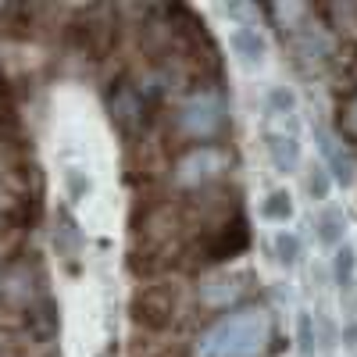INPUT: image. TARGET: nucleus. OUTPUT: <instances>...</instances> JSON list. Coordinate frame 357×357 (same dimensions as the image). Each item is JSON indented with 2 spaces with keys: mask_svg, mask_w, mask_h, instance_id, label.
I'll list each match as a JSON object with an SVG mask.
<instances>
[{
  "mask_svg": "<svg viewBox=\"0 0 357 357\" xmlns=\"http://www.w3.org/2000/svg\"><path fill=\"white\" fill-rule=\"evenodd\" d=\"M222 168H225L222 151H215V146H197V151H190L183 161H178L175 178L183 186H204V183H211V178H218Z\"/></svg>",
  "mask_w": 357,
  "mask_h": 357,
  "instance_id": "7",
  "label": "nucleus"
},
{
  "mask_svg": "<svg viewBox=\"0 0 357 357\" xmlns=\"http://www.w3.org/2000/svg\"><path fill=\"white\" fill-rule=\"evenodd\" d=\"M311 229H314V240L325 250H336L350 240V218L340 204H321L311 218Z\"/></svg>",
  "mask_w": 357,
  "mask_h": 357,
  "instance_id": "8",
  "label": "nucleus"
},
{
  "mask_svg": "<svg viewBox=\"0 0 357 357\" xmlns=\"http://www.w3.org/2000/svg\"><path fill=\"white\" fill-rule=\"evenodd\" d=\"M336 190V183H333V175L325 172L318 161L311 165V172H307V193H311V200L321 207V204H329V193Z\"/></svg>",
  "mask_w": 357,
  "mask_h": 357,
  "instance_id": "11",
  "label": "nucleus"
},
{
  "mask_svg": "<svg viewBox=\"0 0 357 357\" xmlns=\"http://www.w3.org/2000/svg\"><path fill=\"white\" fill-rule=\"evenodd\" d=\"M272 343V318L261 307H243L218 318L197 343V357H264Z\"/></svg>",
  "mask_w": 357,
  "mask_h": 357,
  "instance_id": "2",
  "label": "nucleus"
},
{
  "mask_svg": "<svg viewBox=\"0 0 357 357\" xmlns=\"http://www.w3.org/2000/svg\"><path fill=\"white\" fill-rule=\"evenodd\" d=\"M268 247H272L275 264H282L286 272L304 261V236L296 232V229H272V240H268Z\"/></svg>",
  "mask_w": 357,
  "mask_h": 357,
  "instance_id": "10",
  "label": "nucleus"
},
{
  "mask_svg": "<svg viewBox=\"0 0 357 357\" xmlns=\"http://www.w3.org/2000/svg\"><path fill=\"white\" fill-rule=\"evenodd\" d=\"M222 18H225V43H229L236 68L247 75L268 72V65H272V40H268V29H264L257 8L229 4V8H222Z\"/></svg>",
  "mask_w": 357,
  "mask_h": 357,
  "instance_id": "3",
  "label": "nucleus"
},
{
  "mask_svg": "<svg viewBox=\"0 0 357 357\" xmlns=\"http://www.w3.org/2000/svg\"><path fill=\"white\" fill-rule=\"evenodd\" d=\"M183 129L197 139H207L222 129V118H225V104L218 93H197L183 104Z\"/></svg>",
  "mask_w": 357,
  "mask_h": 357,
  "instance_id": "6",
  "label": "nucleus"
},
{
  "mask_svg": "<svg viewBox=\"0 0 357 357\" xmlns=\"http://www.w3.org/2000/svg\"><path fill=\"white\" fill-rule=\"evenodd\" d=\"M257 218L272 229H289L296 218V197L289 186H272L257 200Z\"/></svg>",
  "mask_w": 357,
  "mask_h": 357,
  "instance_id": "9",
  "label": "nucleus"
},
{
  "mask_svg": "<svg viewBox=\"0 0 357 357\" xmlns=\"http://www.w3.org/2000/svg\"><path fill=\"white\" fill-rule=\"evenodd\" d=\"M296 333H301V350H304V354H314L318 333H314V318H311L307 311H301V318H296Z\"/></svg>",
  "mask_w": 357,
  "mask_h": 357,
  "instance_id": "12",
  "label": "nucleus"
},
{
  "mask_svg": "<svg viewBox=\"0 0 357 357\" xmlns=\"http://www.w3.org/2000/svg\"><path fill=\"white\" fill-rule=\"evenodd\" d=\"M314 146H318V154H321L318 165L333 175V183L343 186V190H354L357 186V161H354V154L347 151V146L340 143V136L333 129L318 126L314 129Z\"/></svg>",
  "mask_w": 357,
  "mask_h": 357,
  "instance_id": "4",
  "label": "nucleus"
},
{
  "mask_svg": "<svg viewBox=\"0 0 357 357\" xmlns=\"http://www.w3.org/2000/svg\"><path fill=\"white\" fill-rule=\"evenodd\" d=\"M261 151L279 175H293L304 165V118H301V97L293 86H268L261 100Z\"/></svg>",
  "mask_w": 357,
  "mask_h": 357,
  "instance_id": "1",
  "label": "nucleus"
},
{
  "mask_svg": "<svg viewBox=\"0 0 357 357\" xmlns=\"http://www.w3.org/2000/svg\"><path fill=\"white\" fill-rule=\"evenodd\" d=\"M333 286L340 296L343 321H357V247L350 240L333 250Z\"/></svg>",
  "mask_w": 357,
  "mask_h": 357,
  "instance_id": "5",
  "label": "nucleus"
}]
</instances>
